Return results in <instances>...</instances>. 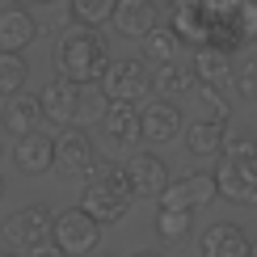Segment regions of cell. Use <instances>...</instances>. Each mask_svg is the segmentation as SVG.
Instances as JSON below:
<instances>
[{"label": "cell", "instance_id": "obj_31", "mask_svg": "<svg viewBox=\"0 0 257 257\" xmlns=\"http://www.w3.org/2000/svg\"><path fill=\"white\" fill-rule=\"evenodd\" d=\"M131 257H160V253H156V249H135Z\"/></svg>", "mask_w": 257, "mask_h": 257}, {"label": "cell", "instance_id": "obj_29", "mask_svg": "<svg viewBox=\"0 0 257 257\" xmlns=\"http://www.w3.org/2000/svg\"><path fill=\"white\" fill-rule=\"evenodd\" d=\"M21 257H63L55 244H42V249H30V253H21Z\"/></svg>", "mask_w": 257, "mask_h": 257}, {"label": "cell", "instance_id": "obj_13", "mask_svg": "<svg viewBox=\"0 0 257 257\" xmlns=\"http://www.w3.org/2000/svg\"><path fill=\"white\" fill-rule=\"evenodd\" d=\"M139 126H144V144H173V139L181 135V110L173 101H165V97H156V101H148L144 110H139Z\"/></svg>", "mask_w": 257, "mask_h": 257}, {"label": "cell", "instance_id": "obj_8", "mask_svg": "<svg viewBox=\"0 0 257 257\" xmlns=\"http://www.w3.org/2000/svg\"><path fill=\"white\" fill-rule=\"evenodd\" d=\"M148 93H152V72H148L144 59H114L110 63V72H105V80H101V97L105 101L135 105V101H144Z\"/></svg>", "mask_w": 257, "mask_h": 257}, {"label": "cell", "instance_id": "obj_33", "mask_svg": "<svg viewBox=\"0 0 257 257\" xmlns=\"http://www.w3.org/2000/svg\"><path fill=\"white\" fill-rule=\"evenodd\" d=\"M89 257H114V253H105V249H97V253H89Z\"/></svg>", "mask_w": 257, "mask_h": 257}, {"label": "cell", "instance_id": "obj_21", "mask_svg": "<svg viewBox=\"0 0 257 257\" xmlns=\"http://www.w3.org/2000/svg\"><path fill=\"white\" fill-rule=\"evenodd\" d=\"M190 68H194V80L198 84H232L236 59H232L228 51H219V47H198L194 59H190Z\"/></svg>", "mask_w": 257, "mask_h": 257}, {"label": "cell", "instance_id": "obj_9", "mask_svg": "<svg viewBox=\"0 0 257 257\" xmlns=\"http://www.w3.org/2000/svg\"><path fill=\"white\" fill-rule=\"evenodd\" d=\"M51 232H55V211L47 207V202H30V207H21L13 219H9L5 236L13 249L30 253V249H42V244H51Z\"/></svg>", "mask_w": 257, "mask_h": 257}, {"label": "cell", "instance_id": "obj_26", "mask_svg": "<svg viewBox=\"0 0 257 257\" xmlns=\"http://www.w3.org/2000/svg\"><path fill=\"white\" fill-rule=\"evenodd\" d=\"M190 228H194V211H173V207H160L156 211V236L165 240V244L186 240Z\"/></svg>", "mask_w": 257, "mask_h": 257}, {"label": "cell", "instance_id": "obj_24", "mask_svg": "<svg viewBox=\"0 0 257 257\" xmlns=\"http://www.w3.org/2000/svg\"><path fill=\"white\" fill-rule=\"evenodd\" d=\"M26 80H30V63L26 55H13V51H0V101L26 93Z\"/></svg>", "mask_w": 257, "mask_h": 257}, {"label": "cell", "instance_id": "obj_11", "mask_svg": "<svg viewBox=\"0 0 257 257\" xmlns=\"http://www.w3.org/2000/svg\"><path fill=\"white\" fill-rule=\"evenodd\" d=\"M122 169H126V181H131L135 198H160L165 186L173 181V177H169V165L156 152H131Z\"/></svg>", "mask_w": 257, "mask_h": 257}, {"label": "cell", "instance_id": "obj_1", "mask_svg": "<svg viewBox=\"0 0 257 257\" xmlns=\"http://www.w3.org/2000/svg\"><path fill=\"white\" fill-rule=\"evenodd\" d=\"M55 63H59V76L76 80V84H97L105 80L110 72V47H105L101 30H89V26H72L68 34L59 38L55 47Z\"/></svg>", "mask_w": 257, "mask_h": 257}, {"label": "cell", "instance_id": "obj_7", "mask_svg": "<svg viewBox=\"0 0 257 257\" xmlns=\"http://www.w3.org/2000/svg\"><path fill=\"white\" fill-rule=\"evenodd\" d=\"M51 244L63 253V257H89L101 249V223L80 207H63L55 211V232H51Z\"/></svg>", "mask_w": 257, "mask_h": 257}, {"label": "cell", "instance_id": "obj_18", "mask_svg": "<svg viewBox=\"0 0 257 257\" xmlns=\"http://www.w3.org/2000/svg\"><path fill=\"white\" fill-rule=\"evenodd\" d=\"M160 26V13L152 0H118L114 9V30L122 38H148L152 30Z\"/></svg>", "mask_w": 257, "mask_h": 257}, {"label": "cell", "instance_id": "obj_14", "mask_svg": "<svg viewBox=\"0 0 257 257\" xmlns=\"http://www.w3.org/2000/svg\"><path fill=\"white\" fill-rule=\"evenodd\" d=\"M249 253H253V244H249L240 223L219 219L198 236V257H249Z\"/></svg>", "mask_w": 257, "mask_h": 257}, {"label": "cell", "instance_id": "obj_22", "mask_svg": "<svg viewBox=\"0 0 257 257\" xmlns=\"http://www.w3.org/2000/svg\"><path fill=\"white\" fill-rule=\"evenodd\" d=\"M190 89H194V68H186V63H160L152 72V93L165 101H173Z\"/></svg>", "mask_w": 257, "mask_h": 257}, {"label": "cell", "instance_id": "obj_17", "mask_svg": "<svg viewBox=\"0 0 257 257\" xmlns=\"http://www.w3.org/2000/svg\"><path fill=\"white\" fill-rule=\"evenodd\" d=\"M34 38H38L34 13H26L21 5H5V9H0V51H13V55H21V51H26Z\"/></svg>", "mask_w": 257, "mask_h": 257}, {"label": "cell", "instance_id": "obj_5", "mask_svg": "<svg viewBox=\"0 0 257 257\" xmlns=\"http://www.w3.org/2000/svg\"><path fill=\"white\" fill-rule=\"evenodd\" d=\"M110 165H114V160H105L97 152V144H93V135L84 131V126H63V131L55 135V169L63 177L89 186V181L101 177Z\"/></svg>", "mask_w": 257, "mask_h": 257}, {"label": "cell", "instance_id": "obj_16", "mask_svg": "<svg viewBox=\"0 0 257 257\" xmlns=\"http://www.w3.org/2000/svg\"><path fill=\"white\" fill-rule=\"evenodd\" d=\"M13 160H17V169H21L26 177H42V173H51V169H55V139H51L47 131H34V135L17 139Z\"/></svg>", "mask_w": 257, "mask_h": 257}, {"label": "cell", "instance_id": "obj_30", "mask_svg": "<svg viewBox=\"0 0 257 257\" xmlns=\"http://www.w3.org/2000/svg\"><path fill=\"white\" fill-rule=\"evenodd\" d=\"M9 5H21V9H30V5H51V0H9Z\"/></svg>", "mask_w": 257, "mask_h": 257}, {"label": "cell", "instance_id": "obj_6", "mask_svg": "<svg viewBox=\"0 0 257 257\" xmlns=\"http://www.w3.org/2000/svg\"><path fill=\"white\" fill-rule=\"evenodd\" d=\"M211 13V47L236 55L240 47L257 42V0H223Z\"/></svg>", "mask_w": 257, "mask_h": 257}, {"label": "cell", "instance_id": "obj_32", "mask_svg": "<svg viewBox=\"0 0 257 257\" xmlns=\"http://www.w3.org/2000/svg\"><path fill=\"white\" fill-rule=\"evenodd\" d=\"M194 5H202V9H215V5H223V0H194Z\"/></svg>", "mask_w": 257, "mask_h": 257}, {"label": "cell", "instance_id": "obj_28", "mask_svg": "<svg viewBox=\"0 0 257 257\" xmlns=\"http://www.w3.org/2000/svg\"><path fill=\"white\" fill-rule=\"evenodd\" d=\"M194 89H198V101L207 105V118H219V122H228V101H223L219 84H194Z\"/></svg>", "mask_w": 257, "mask_h": 257}, {"label": "cell", "instance_id": "obj_2", "mask_svg": "<svg viewBox=\"0 0 257 257\" xmlns=\"http://www.w3.org/2000/svg\"><path fill=\"white\" fill-rule=\"evenodd\" d=\"M38 101H42L47 122L55 126H84V118H101V110L110 105L97 84H76L68 76H55L38 93Z\"/></svg>", "mask_w": 257, "mask_h": 257}, {"label": "cell", "instance_id": "obj_25", "mask_svg": "<svg viewBox=\"0 0 257 257\" xmlns=\"http://www.w3.org/2000/svg\"><path fill=\"white\" fill-rule=\"evenodd\" d=\"M114 9H118V0H68L72 21L89 30H101L105 21H114Z\"/></svg>", "mask_w": 257, "mask_h": 257}, {"label": "cell", "instance_id": "obj_10", "mask_svg": "<svg viewBox=\"0 0 257 257\" xmlns=\"http://www.w3.org/2000/svg\"><path fill=\"white\" fill-rule=\"evenodd\" d=\"M219 186H215V173H181L165 186V194H160L156 202L160 207H173V211H202L207 202H215Z\"/></svg>", "mask_w": 257, "mask_h": 257}, {"label": "cell", "instance_id": "obj_36", "mask_svg": "<svg viewBox=\"0 0 257 257\" xmlns=\"http://www.w3.org/2000/svg\"><path fill=\"white\" fill-rule=\"evenodd\" d=\"M249 257H257V244H253V253H249Z\"/></svg>", "mask_w": 257, "mask_h": 257}, {"label": "cell", "instance_id": "obj_37", "mask_svg": "<svg viewBox=\"0 0 257 257\" xmlns=\"http://www.w3.org/2000/svg\"><path fill=\"white\" fill-rule=\"evenodd\" d=\"M0 156H5V148H0Z\"/></svg>", "mask_w": 257, "mask_h": 257}, {"label": "cell", "instance_id": "obj_27", "mask_svg": "<svg viewBox=\"0 0 257 257\" xmlns=\"http://www.w3.org/2000/svg\"><path fill=\"white\" fill-rule=\"evenodd\" d=\"M232 89H236L244 101H257V51L236 55V68H232Z\"/></svg>", "mask_w": 257, "mask_h": 257}, {"label": "cell", "instance_id": "obj_19", "mask_svg": "<svg viewBox=\"0 0 257 257\" xmlns=\"http://www.w3.org/2000/svg\"><path fill=\"white\" fill-rule=\"evenodd\" d=\"M169 26L177 30V38L186 42V47H211V13L202 5H181L169 13Z\"/></svg>", "mask_w": 257, "mask_h": 257}, {"label": "cell", "instance_id": "obj_12", "mask_svg": "<svg viewBox=\"0 0 257 257\" xmlns=\"http://www.w3.org/2000/svg\"><path fill=\"white\" fill-rule=\"evenodd\" d=\"M101 139L114 148H135L144 139V126H139V105H126V101H110L101 110Z\"/></svg>", "mask_w": 257, "mask_h": 257}, {"label": "cell", "instance_id": "obj_20", "mask_svg": "<svg viewBox=\"0 0 257 257\" xmlns=\"http://www.w3.org/2000/svg\"><path fill=\"white\" fill-rule=\"evenodd\" d=\"M228 144V122L219 118H194L186 126V152L190 156H219Z\"/></svg>", "mask_w": 257, "mask_h": 257}, {"label": "cell", "instance_id": "obj_15", "mask_svg": "<svg viewBox=\"0 0 257 257\" xmlns=\"http://www.w3.org/2000/svg\"><path fill=\"white\" fill-rule=\"evenodd\" d=\"M42 118H47V114H42V101L34 93H17V97H9L5 110H0V126L13 139H26V135L42 131Z\"/></svg>", "mask_w": 257, "mask_h": 257}, {"label": "cell", "instance_id": "obj_35", "mask_svg": "<svg viewBox=\"0 0 257 257\" xmlns=\"http://www.w3.org/2000/svg\"><path fill=\"white\" fill-rule=\"evenodd\" d=\"M0 198H5V177H0Z\"/></svg>", "mask_w": 257, "mask_h": 257}, {"label": "cell", "instance_id": "obj_34", "mask_svg": "<svg viewBox=\"0 0 257 257\" xmlns=\"http://www.w3.org/2000/svg\"><path fill=\"white\" fill-rule=\"evenodd\" d=\"M0 257H21V253H9V249H0Z\"/></svg>", "mask_w": 257, "mask_h": 257}, {"label": "cell", "instance_id": "obj_4", "mask_svg": "<svg viewBox=\"0 0 257 257\" xmlns=\"http://www.w3.org/2000/svg\"><path fill=\"white\" fill-rule=\"evenodd\" d=\"M131 202H135V190H131V181H126V169H122V165H110L101 177H93L89 186L80 190V207L89 211L97 223H118V219H126Z\"/></svg>", "mask_w": 257, "mask_h": 257}, {"label": "cell", "instance_id": "obj_23", "mask_svg": "<svg viewBox=\"0 0 257 257\" xmlns=\"http://www.w3.org/2000/svg\"><path fill=\"white\" fill-rule=\"evenodd\" d=\"M181 47H186V42L177 38V30L173 26H156L152 34L144 38V55H148V63H181Z\"/></svg>", "mask_w": 257, "mask_h": 257}, {"label": "cell", "instance_id": "obj_3", "mask_svg": "<svg viewBox=\"0 0 257 257\" xmlns=\"http://www.w3.org/2000/svg\"><path fill=\"white\" fill-rule=\"evenodd\" d=\"M215 186H219V198L228 202H244V207L257 202V139L253 135H232L223 144L215 165Z\"/></svg>", "mask_w": 257, "mask_h": 257}]
</instances>
